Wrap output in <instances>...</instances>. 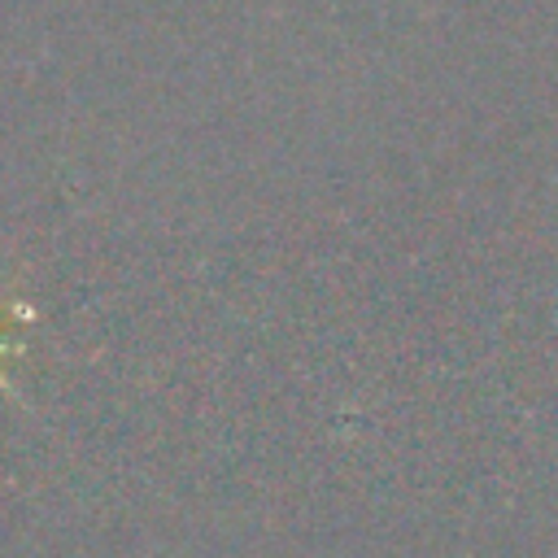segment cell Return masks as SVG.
<instances>
[{
  "mask_svg": "<svg viewBox=\"0 0 558 558\" xmlns=\"http://www.w3.org/2000/svg\"><path fill=\"white\" fill-rule=\"evenodd\" d=\"M9 323H35V305H26L22 296L0 301V392H4L9 401H22V392H17V388H13V379L4 375V362H9V357H22V353H26V344L9 331Z\"/></svg>",
  "mask_w": 558,
  "mask_h": 558,
  "instance_id": "obj_1",
  "label": "cell"
}]
</instances>
